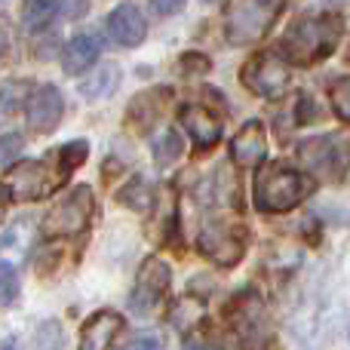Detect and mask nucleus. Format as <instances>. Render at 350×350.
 <instances>
[{"label":"nucleus","mask_w":350,"mask_h":350,"mask_svg":"<svg viewBox=\"0 0 350 350\" xmlns=\"http://www.w3.org/2000/svg\"><path fill=\"white\" fill-rule=\"evenodd\" d=\"M185 350H203V347H200V345H197V341H193V338H191V341H185Z\"/></svg>","instance_id":"30"},{"label":"nucleus","mask_w":350,"mask_h":350,"mask_svg":"<svg viewBox=\"0 0 350 350\" xmlns=\"http://www.w3.org/2000/svg\"><path fill=\"white\" fill-rule=\"evenodd\" d=\"M0 53H3V46H0Z\"/></svg>","instance_id":"31"},{"label":"nucleus","mask_w":350,"mask_h":350,"mask_svg":"<svg viewBox=\"0 0 350 350\" xmlns=\"http://www.w3.org/2000/svg\"><path fill=\"white\" fill-rule=\"evenodd\" d=\"M126 350H163V345H160L157 338H151V335H142V338H135Z\"/></svg>","instance_id":"26"},{"label":"nucleus","mask_w":350,"mask_h":350,"mask_svg":"<svg viewBox=\"0 0 350 350\" xmlns=\"http://www.w3.org/2000/svg\"><path fill=\"white\" fill-rule=\"evenodd\" d=\"M286 0H228L224 6V34L228 43L246 46L255 43L277 25Z\"/></svg>","instance_id":"3"},{"label":"nucleus","mask_w":350,"mask_h":350,"mask_svg":"<svg viewBox=\"0 0 350 350\" xmlns=\"http://www.w3.org/2000/svg\"><path fill=\"white\" fill-rule=\"evenodd\" d=\"M341 37V18L338 16H304L289 28L283 37L286 62L292 65H314L326 55L335 53Z\"/></svg>","instance_id":"1"},{"label":"nucleus","mask_w":350,"mask_h":350,"mask_svg":"<svg viewBox=\"0 0 350 350\" xmlns=\"http://www.w3.org/2000/svg\"><path fill=\"white\" fill-rule=\"evenodd\" d=\"M154 3V10L157 12H163V16H172V12H178L181 6L187 3V0H151Z\"/></svg>","instance_id":"25"},{"label":"nucleus","mask_w":350,"mask_h":350,"mask_svg":"<svg viewBox=\"0 0 350 350\" xmlns=\"http://www.w3.org/2000/svg\"><path fill=\"white\" fill-rule=\"evenodd\" d=\"M298 157L310 172L323 178H341L350 166V139L347 135H320L308 139L298 148Z\"/></svg>","instance_id":"5"},{"label":"nucleus","mask_w":350,"mask_h":350,"mask_svg":"<svg viewBox=\"0 0 350 350\" xmlns=\"http://www.w3.org/2000/svg\"><path fill=\"white\" fill-rule=\"evenodd\" d=\"M108 31H111V37H114L120 46H139V43L148 37V22H145V16H142L139 6L120 3V6L111 10Z\"/></svg>","instance_id":"11"},{"label":"nucleus","mask_w":350,"mask_h":350,"mask_svg":"<svg viewBox=\"0 0 350 350\" xmlns=\"http://www.w3.org/2000/svg\"><path fill=\"white\" fill-rule=\"evenodd\" d=\"M123 329V317L114 310H98L86 320L83 332H80V350H108L114 338Z\"/></svg>","instance_id":"12"},{"label":"nucleus","mask_w":350,"mask_h":350,"mask_svg":"<svg viewBox=\"0 0 350 350\" xmlns=\"http://www.w3.org/2000/svg\"><path fill=\"white\" fill-rule=\"evenodd\" d=\"M6 197H10V191L0 187V221H3V215H6Z\"/></svg>","instance_id":"29"},{"label":"nucleus","mask_w":350,"mask_h":350,"mask_svg":"<svg viewBox=\"0 0 350 350\" xmlns=\"http://www.w3.org/2000/svg\"><path fill=\"white\" fill-rule=\"evenodd\" d=\"M243 83H246L249 92L261 98H277L286 92V83H289V65L286 59L273 53H261L252 55L243 68Z\"/></svg>","instance_id":"7"},{"label":"nucleus","mask_w":350,"mask_h":350,"mask_svg":"<svg viewBox=\"0 0 350 350\" xmlns=\"http://www.w3.org/2000/svg\"><path fill=\"white\" fill-rule=\"evenodd\" d=\"M92 209H96V200H92L90 185H77L46 212L40 230L43 237H77L90 228Z\"/></svg>","instance_id":"4"},{"label":"nucleus","mask_w":350,"mask_h":350,"mask_svg":"<svg viewBox=\"0 0 350 350\" xmlns=\"http://www.w3.org/2000/svg\"><path fill=\"white\" fill-rule=\"evenodd\" d=\"M181 123H185L187 135L193 139L197 148H212L221 139V120L212 111L200 108V105H191V108L181 111Z\"/></svg>","instance_id":"14"},{"label":"nucleus","mask_w":350,"mask_h":350,"mask_svg":"<svg viewBox=\"0 0 350 350\" xmlns=\"http://www.w3.org/2000/svg\"><path fill=\"white\" fill-rule=\"evenodd\" d=\"M117 83H120V71H117V65H102L90 74V80H86L83 86H80V96L90 98V102H96V98L111 96V90H114Z\"/></svg>","instance_id":"17"},{"label":"nucleus","mask_w":350,"mask_h":350,"mask_svg":"<svg viewBox=\"0 0 350 350\" xmlns=\"http://www.w3.org/2000/svg\"><path fill=\"white\" fill-rule=\"evenodd\" d=\"M86 154H90V145H86V142H71V145L62 148V151H59V160H62L59 172H62V178H68V175L77 170V166L86 160Z\"/></svg>","instance_id":"20"},{"label":"nucleus","mask_w":350,"mask_h":350,"mask_svg":"<svg viewBox=\"0 0 350 350\" xmlns=\"http://www.w3.org/2000/svg\"><path fill=\"white\" fill-rule=\"evenodd\" d=\"M166 286H170V265L154 255V258H148L139 267V277H135V292L129 298L135 314H142V317L151 314L160 304V298L166 295Z\"/></svg>","instance_id":"9"},{"label":"nucleus","mask_w":350,"mask_h":350,"mask_svg":"<svg viewBox=\"0 0 350 350\" xmlns=\"http://www.w3.org/2000/svg\"><path fill=\"white\" fill-rule=\"evenodd\" d=\"M62 114H65V98H62V92L55 90L53 83L40 86V90L31 96V102H28V126L34 129V133H40V135L53 133V129L62 123Z\"/></svg>","instance_id":"10"},{"label":"nucleus","mask_w":350,"mask_h":350,"mask_svg":"<svg viewBox=\"0 0 350 350\" xmlns=\"http://www.w3.org/2000/svg\"><path fill=\"white\" fill-rule=\"evenodd\" d=\"M65 6V16H80L83 12V0H62Z\"/></svg>","instance_id":"28"},{"label":"nucleus","mask_w":350,"mask_h":350,"mask_svg":"<svg viewBox=\"0 0 350 350\" xmlns=\"http://www.w3.org/2000/svg\"><path fill=\"white\" fill-rule=\"evenodd\" d=\"M22 105H25V83H6L0 90V123L10 120Z\"/></svg>","instance_id":"19"},{"label":"nucleus","mask_w":350,"mask_h":350,"mask_svg":"<svg viewBox=\"0 0 350 350\" xmlns=\"http://www.w3.org/2000/svg\"><path fill=\"white\" fill-rule=\"evenodd\" d=\"M212 350H240V341H237V335H224Z\"/></svg>","instance_id":"27"},{"label":"nucleus","mask_w":350,"mask_h":350,"mask_svg":"<svg viewBox=\"0 0 350 350\" xmlns=\"http://www.w3.org/2000/svg\"><path fill=\"white\" fill-rule=\"evenodd\" d=\"M96 59H98V43L86 34H77L68 40L65 53H62V68H65V74H83L96 65Z\"/></svg>","instance_id":"16"},{"label":"nucleus","mask_w":350,"mask_h":350,"mask_svg":"<svg viewBox=\"0 0 350 350\" xmlns=\"http://www.w3.org/2000/svg\"><path fill=\"white\" fill-rule=\"evenodd\" d=\"M55 181H62V175L49 172V166L40 163V160H22V163H16L10 172H6L10 197L22 200V203L46 197V193L55 187Z\"/></svg>","instance_id":"8"},{"label":"nucleus","mask_w":350,"mask_h":350,"mask_svg":"<svg viewBox=\"0 0 350 350\" xmlns=\"http://www.w3.org/2000/svg\"><path fill=\"white\" fill-rule=\"evenodd\" d=\"M265 151H267L265 126H261L258 120L243 123V129L234 135V142H230V157L240 166H255L265 160Z\"/></svg>","instance_id":"13"},{"label":"nucleus","mask_w":350,"mask_h":350,"mask_svg":"<svg viewBox=\"0 0 350 350\" xmlns=\"http://www.w3.org/2000/svg\"><path fill=\"white\" fill-rule=\"evenodd\" d=\"M166 98H170V92H166V90H151V92L135 96L133 105H129V111H126V114H129V126H133L135 133H148V129L160 120V114H163Z\"/></svg>","instance_id":"15"},{"label":"nucleus","mask_w":350,"mask_h":350,"mask_svg":"<svg viewBox=\"0 0 350 350\" xmlns=\"http://www.w3.org/2000/svg\"><path fill=\"white\" fill-rule=\"evenodd\" d=\"M332 108L341 120H350V74L332 83Z\"/></svg>","instance_id":"23"},{"label":"nucleus","mask_w":350,"mask_h":350,"mask_svg":"<svg viewBox=\"0 0 350 350\" xmlns=\"http://www.w3.org/2000/svg\"><path fill=\"white\" fill-rule=\"evenodd\" d=\"M314 187H310L308 175L283 163L261 166L258 178H255V203H258L261 212H289Z\"/></svg>","instance_id":"2"},{"label":"nucleus","mask_w":350,"mask_h":350,"mask_svg":"<svg viewBox=\"0 0 350 350\" xmlns=\"http://www.w3.org/2000/svg\"><path fill=\"white\" fill-rule=\"evenodd\" d=\"M18 295V277L10 261H0V308H10Z\"/></svg>","instance_id":"22"},{"label":"nucleus","mask_w":350,"mask_h":350,"mask_svg":"<svg viewBox=\"0 0 350 350\" xmlns=\"http://www.w3.org/2000/svg\"><path fill=\"white\" fill-rule=\"evenodd\" d=\"M200 249H203L206 258H212L215 265H237L246 252V230L237 228L234 221H224V218H212L203 224L200 230Z\"/></svg>","instance_id":"6"},{"label":"nucleus","mask_w":350,"mask_h":350,"mask_svg":"<svg viewBox=\"0 0 350 350\" xmlns=\"http://www.w3.org/2000/svg\"><path fill=\"white\" fill-rule=\"evenodd\" d=\"M25 148V139L18 133H10L0 139V170H10L12 163H16V157L22 154Z\"/></svg>","instance_id":"24"},{"label":"nucleus","mask_w":350,"mask_h":350,"mask_svg":"<svg viewBox=\"0 0 350 350\" xmlns=\"http://www.w3.org/2000/svg\"><path fill=\"white\" fill-rule=\"evenodd\" d=\"M55 16V0H25L22 3V22L25 28L37 31Z\"/></svg>","instance_id":"18"},{"label":"nucleus","mask_w":350,"mask_h":350,"mask_svg":"<svg viewBox=\"0 0 350 350\" xmlns=\"http://www.w3.org/2000/svg\"><path fill=\"white\" fill-rule=\"evenodd\" d=\"M181 139H178V133L175 129H170V133L163 135V139L154 145V160H157L160 166H170V163H175V160L181 157Z\"/></svg>","instance_id":"21"}]
</instances>
